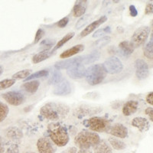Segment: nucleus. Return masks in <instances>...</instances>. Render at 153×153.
I'll return each mask as SVG.
<instances>
[{"instance_id":"f257e3e1","label":"nucleus","mask_w":153,"mask_h":153,"mask_svg":"<svg viewBox=\"0 0 153 153\" xmlns=\"http://www.w3.org/2000/svg\"><path fill=\"white\" fill-rule=\"evenodd\" d=\"M69 111V106L65 103L49 102L41 108L40 114L47 120L57 121L66 118Z\"/></svg>"},{"instance_id":"f03ea898","label":"nucleus","mask_w":153,"mask_h":153,"mask_svg":"<svg viewBox=\"0 0 153 153\" xmlns=\"http://www.w3.org/2000/svg\"><path fill=\"white\" fill-rule=\"evenodd\" d=\"M48 133L50 139L56 146L63 147L69 142L68 129L65 126L59 123H51L48 127Z\"/></svg>"},{"instance_id":"7ed1b4c3","label":"nucleus","mask_w":153,"mask_h":153,"mask_svg":"<svg viewBox=\"0 0 153 153\" xmlns=\"http://www.w3.org/2000/svg\"><path fill=\"white\" fill-rule=\"evenodd\" d=\"M100 140L99 135L96 132L82 130L74 138V143L80 149H90L97 144Z\"/></svg>"},{"instance_id":"20e7f679","label":"nucleus","mask_w":153,"mask_h":153,"mask_svg":"<svg viewBox=\"0 0 153 153\" xmlns=\"http://www.w3.org/2000/svg\"><path fill=\"white\" fill-rule=\"evenodd\" d=\"M85 77L90 85H97L106 78V72L101 65H93L86 69Z\"/></svg>"},{"instance_id":"39448f33","label":"nucleus","mask_w":153,"mask_h":153,"mask_svg":"<svg viewBox=\"0 0 153 153\" xmlns=\"http://www.w3.org/2000/svg\"><path fill=\"white\" fill-rule=\"evenodd\" d=\"M83 123L91 130L97 132H107L111 126L110 120L100 117H91L88 120H84Z\"/></svg>"},{"instance_id":"423d86ee","label":"nucleus","mask_w":153,"mask_h":153,"mask_svg":"<svg viewBox=\"0 0 153 153\" xmlns=\"http://www.w3.org/2000/svg\"><path fill=\"white\" fill-rule=\"evenodd\" d=\"M150 34V28L146 25L138 28L136 31H134L133 35L131 38L130 43L134 48H139L144 45L146 42L149 35Z\"/></svg>"},{"instance_id":"0eeeda50","label":"nucleus","mask_w":153,"mask_h":153,"mask_svg":"<svg viewBox=\"0 0 153 153\" xmlns=\"http://www.w3.org/2000/svg\"><path fill=\"white\" fill-rule=\"evenodd\" d=\"M102 66L105 72L110 74H117L120 73L123 69L122 61L117 57H111L108 58L104 61Z\"/></svg>"},{"instance_id":"6e6552de","label":"nucleus","mask_w":153,"mask_h":153,"mask_svg":"<svg viewBox=\"0 0 153 153\" xmlns=\"http://www.w3.org/2000/svg\"><path fill=\"white\" fill-rule=\"evenodd\" d=\"M37 149L40 153H55L57 146L50 138L42 137L37 142Z\"/></svg>"},{"instance_id":"1a4fd4ad","label":"nucleus","mask_w":153,"mask_h":153,"mask_svg":"<svg viewBox=\"0 0 153 153\" xmlns=\"http://www.w3.org/2000/svg\"><path fill=\"white\" fill-rule=\"evenodd\" d=\"M2 98L12 106H19L25 102L24 94L18 91H9L2 95Z\"/></svg>"},{"instance_id":"9d476101","label":"nucleus","mask_w":153,"mask_h":153,"mask_svg":"<svg viewBox=\"0 0 153 153\" xmlns=\"http://www.w3.org/2000/svg\"><path fill=\"white\" fill-rule=\"evenodd\" d=\"M134 65L136 68V76L139 80H143L148 77L149 75V68L144 60H136Z\"/></svg>"},{"instance_id":"9b49d317","label":"nucleus","mask_w":153,"mask_h":153,"mask_svg":"<svg viewBox=\"0 0 153 153\" xmlns=\"http://www.w3.org/2000/svg\"><path fill=\"white\" fill-rule=\"evenodd\" d=\"M102 107H96V106H88V105H82L78 106L77 109L75 110L74 114L78 117H86V116H91V115L97 114L102 111Z\"/></svg>"},{"instance_id":"f8f14e48","label":"nucleus","mask_w":153,"mask_h":153,"mask_svg":"<svg viewBox=\"0 0 153 153\" xmlns=\"http://www.w3.org/2000/svg\"><path fill=\"white\" fill-rule=\"evenodd\" d=\"M67 74L71 78L74 80L82 79L83 77H85L86 68L82 64H77L72 66L71 68H68Z\"/></svg>"},{"instance_id":"ddd939ff","label":"nucleus","mask_w":153,"mask_h":153,"mask_svg":"<svg viewBox=\"0 0 153 153\" xmlns=\"http://www.w3.org/2000/svg\"><path fill=\"white\" fill-rule=\"evenodd\" d=\"M107 132L115 137L120 139H126L128 137V129L121 123H115L114 125L111 126Z\"/></svg>"},{"instance_id":"4468645a","label":"nucleus","mask_w":153,"mask_h":153,"mask_svg":"<svg viewBox=\"0 0 153 153\" xmlns=\"http://www.w3.org/2000/svg\"><path fill=\"white\" fill-rule=\"evenodd\" d=\"M82 63V56L80 57H76L74 58H68V59L62 60V61H57L55 63L54 67L57 70L60 71V70L63 69H68V68H71L72 66L77 64H81Z\"/></svg>"},{"instance_id":"2eb2a0df","label":"nucleus","mask_w":153,"mask_h":153,"mask_svg":"<svg viewBox=\"0 0 153 153\" xmlns=\"http://www.w3.org/2000/svg\"><path fill=\"white\" fill-rule=\"evenodd\" d=\"M71 93V86L69 81L67 80H62L60 83L56 84L53 91V94L57 96H67Z\"/></svg>"},{"instance_id":"dca6fc26","label":"nucleus","mask_w":153,"mask_h":153,"mask_svg":"<svg viewBox=\"0 0 153 153\" xmlns=\"http://www.w3.org/2000/svg\"><path fill=\"white\" fill-rule=\"evenodd\" d=\"M106 21H107V17H106V16H101L99 19L93 22L92 23H91V24L89 25L88 26L86 27V28L81 31L80 37H81V38H84V37L87 36L88 35L92 33L93 31H95V29H97L98 27L100 26L101 25L103 24L104 22H106Z\"/></svg>"},{"instance_id":"f3484780","label":"nucleus","mask_w":153,"mask_h":153,"mask_svg":"<svg viewBox=\"0 0 153 153\" xmlns=\"http://www.w3.org/2000/svg\"><path fill=\"white\" fill-rule=\"evenodd\" d=\"M5 137L12 142L19 141L23 137V133L19 128L16 126L8 127L4 130Z\"/></svg>"},{"instance_id":"a211bd4d","label":"nucleus","mask_w":153,"mask_h":153,"mask_svg":"<svg viewBox=\"0 0 153 153\" xmlns=\"http://www.w3.org/2000/svg\"><path fill=\"white\" fill-rule=\"evenodd\" d=\"M132 126L136 127L140 132H145L150 128V123L147 119L144 117H136L132 121Z\"/></svg>"},{"instance_id":"6ab92c4d","label":"nucleus","mask_w":153,"mask_h":153,"mask_svg":"<svg viewBox=\"0 0 153 153\" xmlns=\"http://www.w3.org/2000/svg\"><path fill=\"white\" fill-rule=\"evenodd\" d=\"M139 102L136 100H129L123 105V113L124 116L129 117L134 114L138 110Z\"/></svg>"},{"instance_id":"aec40b11","label":"nucleus","mask_w":153,"mask_h":153,"mask_svg":"<svg viewBox=\"0 0 153 153\" xmlns=\"http://www.w3.org/2000/svg\"><path fill=\"white\" fill-rule=\"evenodd\" d=\"M87 1H76L73 7V14L75 17H81L85 14L87 7Z\"/></svg>"},{"instance_id":"412c9836","label":"nucleus","mask_w":153,"mask_h":153,"mask_svg":"<svg viewBox=\"0 0 153 153\" xmlns=\"http://www.w3.org/2000/svg\"><path fill=\"white\" fill-rule=\"evenodd\" d=\"M85 47H84V45H76L74 46V47L68 49V50L65 51L64 52L61 53L60 54V57L61 58H63V59H65V58H68V57H71V56L75 55V54H78V53L82 52L84 50Z\"/></svg>"},{"instance_id":"4be33fe9","label":"nucleus","mask_w":153,"mask_h":153,"mask_svg":"<svg viewBox=\"0 0 153 153\" xmlns=\"http://www.w3.org/2000/svg\"><path fill=\"white\" fill-rule=\"evenodd\" d=\"M133 46L131 45L130 42L124 41L119 45V51L120 54L123 57H129L134 51Z\"/></svg>"},{"instance_id":"5701e85b","label":"nucleus","mask_w":153,"mask_h":153,"mask_svg":"<svg viewBox=\"0 0 153 153\" xmlns=\"http://www.w3.org/2000/svg\"><path fill=\"white\" fill-rule=\"evenodd\" d=\"M94 153H113L110 146L104 139L100 140L99 143L94 146Z\"/></svg>"},{"instance_id":"b1692460","label":"nucleus","mask_w":153,"mask_h":153,"mask_svg":"<svg viewBox=\"0 0 153 153\" xmlns=\"http://www.w3.org/2000/svg\"><path fill=\"white\" fill-rule=\"evenodd\" d=\"M52 51L50 50H43L40 52H38L35 55L33 56L32 57V62L34 64H38V63L42 62V61H45V60L48 59L53 54Z\"/></svg>"},{"instance_id":"393cba45","label":"nucleus","mask_w":153,"mask_h":153,"mask_svg":"<svg viewBox=\"0 0 153 153\" xmlns=\"http://www.w3.org/2000/svg\"><path fill=\"white\" fill-rule=\"evenodd\" d=\"M100 57V53L98 51H94L91 54H87V55L82 56V63L83 65H91L92 63L98 61Z\"/></svg>"},{"instance_id":"a878e982","label":"nucleus","mask_w":153,"mask_h":153,"mask_svg":"<svg viewBox=\"0 0 153 153\" xmlns=\"http://www.w3.org/2000/svg\"><path fill=\"white\" fill-rule=\"evenodd\" d=\"M40 86V82L38 80H31L27 81L22 85V88L28 94H35L38 90V87Z\"/></svg>"},{"instance_id":"bb28decb","label":"nucleus","mask_w":153,"mask_h":153,"mask_svg":"<svg viewBox=\"0 0 153 153\" xmlns=\"http://www.w3.org/2000/svg\"><path fill=\"white\" fill-rule=\"evenodd\" d=\"M108 141L110 143V146H111L114 149L118 150V151H122V150H124L126 148V143H124V142H123L122 140L117 139V138L111 137L108 139Z\"/></svg>"},{"instance_id":"cd10ccee","label":"nucleus","mask_w":153,"mask_h":153,"mask_svg":"<svg viewBox=\"0 0 153 153\" xmlns=\"http://www.w3.org/2000/svg\"><path fill=\"white\" fill-rule=\"evenodd\" d=\"M74 35H75V33L74 32V31H72V32H70V33L67 34L65 37H63L61 40H60L59 42L56 44V45L54 46V49L52 50L53 52H54V51H55L56 50H57L58 48H60L62 47V46L64 45L65 44H66L67 42H69V41L71 40V38H73L74 37Z\"/></svg>"},{"instance_id":"c85d7f7f","label":"nucleus","mask_w":153,"mask_h":153,"mask_svg":"<svg viewBox=\"0 0 153 153\" xmlns=\"http://www.w3.org/2000/svg\"><path fill=\"white\" fill-rule=\"evenodd\" d=\"M62 80V74L61 73L60 71L58 70H56L53 72L52 75L51 76L48 80V84L51 85H56L58 83Z\"/></svg>"},{"instance_id":"c756f323","label":"nucleus","mask_w":153,"mask_h":153,"mask_svg":"<svg viewBox=\"0 0 153 153\" xmlns=\"http://www.w3.org/2000/svg\"><path fill=\"white\" fill-rule=\"evenodd\" d=\"M143 54L144 56L148 59H152L153 57V41L151 38V41L146 44L143 49Z\"/></svg>"},{"instance_id":"7c9ffc66","label":"nucleus","mask_w":153,"mask_h":153,"mask_svg":"<svg viewBox=\"0 0 153 153\" xmlns=\"http://www.w3.org/2000/svg\"><path fill=\"white\" fill-rule=\"evenodd\" d=\"M49 74V72L48 70H42L39 71H37L35 73L29 75L26 79H25V81H29V80H35L37 78H41V77H44V76H48Z\"/></svg>"},{"instance_id":"2f4dec72","label":"nucleus","mask_w":153,"mask_h":153,"mask_svg":"<svg viewBox=\"0 0 153 153\" xmlns=\"http://www.w3.org/2000/svg\"><path fill=\"white\" fill-rule=\"evenodd\" d=\"M9 106L5 103L0 102V123H2V121L5 120V118L7 117L8 114H9Z\"/></svg>"},{"instance_id":"473e14b6","label":"nucleus","mask_w":153,"mask_h":153,"mask_svg":"<svg viewBox=\"0 0 153 153\" xmlns=\"http://www.w3.org/2000/svg\"><path fill=\"white\" fill-rule=\"evenodd\" d=\"M31 70L25 69L22 70L21 71H19L12 75V78L15 80H22V79H26L29 75H31Z\"/></svg>"},{"instance_id":"72a5a7b5","label":"nucleus","mask_w":153,"mask_h":153,"mask_svg":"<svg viewBox=\"0 0 153 153\" xmlns=\"http://www.w3.org/2000/svg\"><path fill=\"white\" fill-rule=\"evenodd\" d=\"M16 80L12 78V79H5L0 81V91L5 90V89L9 88L12 87V85H14L16 84Z\"/></svg>"},{"instance_id":"f704fd0d","label":"nucleus","mask_w":153,"mask_h":153,"mask_svg":"<svg viewBox=\"0 0 153 153\" xmlns=\"http://www.w3.org/2000/svg\"><path fill=\"white\" fill-rule=\"evenodd\" d=\"M110 41H111V38L110 36H104L97 41L94 44V45L97 48H103L110 43Z\"/></svg>"},{"instance_id":"c9c22d12","label":"nucleus","mask_w":153,"mask_h":153,"mask_svg":"<svg viewBox=\"0 0 153 153\" xmlns=\"http://www.w3.org/2000/svg\"><path fill=\"white\" fill-rule=\"evenodd\" d=\"M90 18H91V15H89V14H86V15H84L83 16H81L80 19H79L76 24V29H80V28L84 27V25L87 24V22L89 21Z\"/></svg>"},{"instance_id":"e433bc0d","label":"nucleus","mask_w":153,"mask_h":153,"mask_svg":"<svg viewBox=\"0 0 153 153\" xmlns=\"http://www.w3.org/2000/svg\"><path fill=\"white\" fill-rule=\"evenodd\" d=\"M110 32H111V28L110 26H106L105 28H100V29L96 31L93 35V38H99V37L104 35L105 34H109Z\"/></svg>"},{"instance_id":"4c0bfd02","label":"nucleus","mask_w":153,"mask_h":153,"mask_svg":"<svg viewBox=\"0 0 153 153\" xmlns=\"http://www.w3.org/2000/svg\"><path fill=\"white\" fill-rule=\"evenodd\" d=\"M55 45V41L51 39H45L41 42V46L43 48V50H50V48Z\"/></svg>"},{"instance_id":"58836bf2","label":"nucleus","mask_w":153,"mask_h":153,"mask_svg":"<svg viewBox=\"0 0 153 153\" xmlns=\"http://www.w3.org/2000/svg\"><path fill=\"white\" fill-rule=\"evenodd\" d=\"M44 35H45V31H44V29H42V28H38L36 34H35L34 44H37L40 42V40H42V38H43Z\"/></svg>"},{"instance_id":"ea45409f","label":"nucleus","mask_w":153,"mask_h":153,"mask_svg":"<svg viewBox=\"0 0 153 153\" xmlns=\"http://www.w3.org/2000/svg\"><path fill=\"white\" fill-rule=\"evenodd\" d=\"M5 153H19V146L16 143L10 145Z\"/></svg>"},{"instance_id":"a19ab883","label":"nucleus","mask_w":153,"mask_h":153,"mask_svg":"<svg viewBox=\"0 0 153 153\" xmlns=\"http://www.w3.org/2000/svg\"><path fill=\"white\" fill-rule=\"evenodd\" d=\"M68 22H69V18L68 17H65L63 18V19H61V20H59V21L57 22V26L59 27V28H65V26H66L68 24Z\"/></svg>"},{"instance_id":"79ce46f5","label":"nucleus","mask_w":153,"mask_h":153,"mask_svg":"<svg viewBox=\"0 0 153 153\" xmlns=\"http://www.w3.org/2000/svg\"><path fill=\"white\" fill-rule=\"evenodd\" d=\"M8 145V142L5 141L2 137H0V153H4L5 151V146Z\"/></svg>"},{"instance_id":"37998d69","label":"nucleus","mask_w":153,"mask_h":153,"mask_svg":"<svg viewBox=\"0 0 153 153\" xmlns=\"http://www.w3.org/2000/svg\"><path fill=\"white\" fill-rule=\"evenodd\" d=\"M145 113H146L147 116L149 118L150 121L153 122V109L152 107H148L146 108V110H145Z\"/></svg>"},{"instance_id":"c03bdc74","label":"nucleus","mask_w":153,"mask_h":153,"mask_svg":"<svg viewBox=\"0 0 153 153\" xmlns=\"http://www.w3.org/2000/svg\"><path fill=\"white\" fill-rule=\"evenodd\" d=\"M129 12H130V16L132 17H136L138 16L137 9H136V6L133 5H129Z\"/></svg>"},{"instance_id":"a18cd8bd","label":"nucleus","mask_w":153,"mask_h":153,"mask_svg":"<svg viewBox=\"0 0 153 153\" xmlns=\"http://www.w3.org/2000/svg\"><path fill=\"white\" fill-rule=\"evenodd\" d=\"M153 12V5L152 3H149L146 5V9H145V13L146 15H151Z\"/></svg>"},{"instance_id":"49530a36","label":"nucleus","mask_w":153,"mask_h":153,"mask_svg":"<svg viewBox=\"0 0 153 153\" xmlns=\"http://www.w3.org/2000/svg\"><path fill=\"white\" fill-rule=\"evenodd\" d=\"M153 93L152 92H150L148 95L146 96V102L150 105H152L153 104V96H152Z\"/></svg>"},{"instance_id":"de8ad7c7","label":"nucleus","mask_w":153,"mask_h":153,"mask_svg":"<svg viewBox=\"0 0 153 153\" xmlns=\"http://www.w3.org/2000/svg\"><path fill=\"white\" fill-rule=\"evenodd\" d=\"M76 151H77V149H76V147H69L65 151L61 152V153H76Z\"/></svg>"},{"instance_id":"09e8293b","label":"nucleus","mask_w":153,"mask_h":153,"mask_svg":"<svg viewBox=\"0 0 153 153\" xmlns=\"http://www.w3.org/2000/svg\"><path fill=\"white\" fill-rule=\"evenodd\" d=\"M76 153H93V152L90 149H80Z\"/></svg>"},{"instance_id":"8fccbe9b","label":"nucleus","mask_w":153,"mask_h":153,"mask_svg":"<svg viewBox=\"0 0 153 153\" xmlns=\"http://www.w3.org/2000/svg\"><path fill=\"white\" fill-rule=\"evenodd\" d=\"M3 72H4V68L2 66H1V65H0V75L2 74Z\"/></svg>"},{"instance_id":"3c124183","label":"nucleus","mask_w":153,"mask_h":153,"mask_svg":"<svg viewBox=\"0 0 153 153\" xmlns=\"http://www.w3.org/2000/svg\"><path fill=\"white\" fill-rule=\"evenodd\" d=\"M113 2H116V3H118V2H120V1H113Z\"/></svg>"},{"instance_id":"603ef678","label":"nucleus","mask_w":153,"mask_h":153,"mask_svg":"<svg viewBox=\"0 0 153 153\" xmlns=\"http://www.w3.org/2000/svg\"><path fill=\"white\" fill-rule=\"evenodd\" d=\"M29 153H35V152H29Z\"/></svg>"}]
</instances>
